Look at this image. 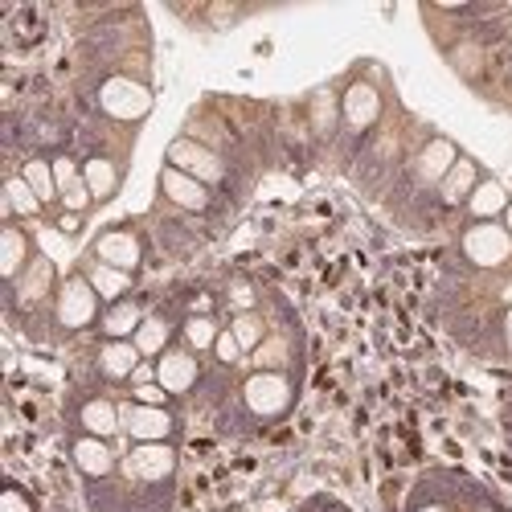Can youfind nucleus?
<instances>
[{
    "label": "nucleus",
    "instance_id": "28",
    "mask_svg": "<svg viewBox=\"0 0 512 512\" xmlns=\"http://www.w3.org/2000/svg\"><path fill=\"white\" fill-rule=\"evenodd\" d=\"M508 201H512V189H508L500 177L484 173V181L472 189V197H467L459 222H500L504 209H508Z\"/></svg>",
    "mask_w": 512,
    "mask_h": 512
},
{
    "label": "nucleus",
    "instance_id": "2",
    "mask_svg": "<svg viewBox=\"0 0 512 512\" xmlns=\"http://www.w3.org/2000/svg\"><path fill=\"white\" fill-rule=\"evenodd\" d=\"M304 398V377L291 373H263V369H246V377L238 381V390L230 394V402L209 414L213 435L218 439H259L271 435L295 414Z\"/></svg>",
    "mask_w": 512,
    "mask_h": 512
},
{
    "label": "nucleus",
    "instance_id": "19",
    "mask_svg": "<svg viewBox=\"0 0 512 512\" xmlns=\"http://www.w3.org/2000/svg\"><path fill=\"white\" fill-rule=\"evenodd\" d=\"M484 173L488 168L472 156V152H463L455 164H451V173L443 177V185L435 189V201H431V218H435V230H443V226H459V218H463V205H467V197H472V189L484 181Z\"/></svg>",
    "mask_w": 512,
    "mask_h": 512
},
{
    "label": "nucleus",
    "instance_id": "29",
    "mask_svg": "<svg viewBox=\"0 0 512 512\" xmlns=\"http://www.w3.org/2000/svg\"><path fill=\"white\" fill-rule=\"evenodd\" d=\"M218 295H222V320L238 312H254L263 304V279L250 271H226L218 283Z\"/></svg>",
    "mask_w": 512,
    "mask_h": 512
},
{
    "label": "nucleus",
    "instance_id": "25",
    "mask_svg": "<svg viewBox=\"0 0 512 512\" xmlns=\"http://www.w3.org/2000/svg\"><path fill=\"white\" fill-rule=\"evenodd\" d=\"M152 304H156V295H148V291H136V295H127V300H119V304H107L103 316H99L95 336L99 340H132Z\"/></svg>",
    "mask_w": 512,
    "mask_h": 512
},
{
    "label": "nucleus",
    "instance_id": "1",
    "mask_svg": "<svg viewBox=\"0 0 512 512\" xmlns=\"http://www.w3.org/2000/svg\"><path fill=\"white\" fill-rule=\"evenodd\" d=\"M181 488L177 443H132L119 472L103 484L82 488L87 512H173Z\"/></svg>",
    "mask_w": 512,
    "mask_h": 512
},
{
    "label": "nucleus",
    "instance_id": "27",
    "mask_svg": "<svg viewBox=\"0 0 512 512\" xmlns=\"http://www.w3.org/2000/svg\"><path fill=\"white\" fill-rule=\"evenodd\" d=\"M74 267L87 275V283L99 291V300H103V304H119V300H127V295H136V291H140V279H136V275L115 271V267H107V263H95V259H87V254H78V263H74Z\"/></svg>",
    "mask_w": 512,
    "mask_h": 512
},
{
    "label": "nucleus",
    "instance_id": "26",
    "mask_svg": "<svg viewBox=\"0 0 512 512\" xmlns=\"http://www.w3.org/2000/svg\"><path fill=\"white\" fill-rule=\"evenodd\" d=\"M0 222H46V205L37 201V193L17 168H9L5 185H0Z\"/></svg>",
    "mask_w": 512,
    "mask_h": 512
},
{
    "label": "nucleus",
    "instance_id": "18",
    "mask_svg": "<svg viewBox=\"0 0 512 512\" xmlns=\"http://www.w3.org/2000/svg\"><path fill=\"white\" fill-rule=\"evenodd\" d=\"M144 218H148V230H152V242H156V250H164L168 259H177V263L193 259V254H197L205 242H213V238H218L213 230H205L201 222L185 218V213L168 209V205H160V201H152V209L144 213Z\"/></svg>",
    "mask_w": 512,
    "mask_h": 512
},
{
    "label": "nucleus",
    "instance_id": "20",
    "mask_svg": "<svg viewBox=\"0 0 512 512\" xmlns=\"http://www.w3.org/2000/svg\"><path fill=\"white\" fill-rule=\"evenodd\" d=\"M66 459L78 476V488H91L103 484L119 472V443L115 439H95V435H66Z\"/></svg>",
    "mask_w": 512,
    "mask_h": 512
},
{
    "label": "nucleus",
    "instance_id": "34",
    "mask_svg": "<svg viewBox=\"0 0 512 512\" xmlns=\"http://www.w3.org/2000/svg\"><path fill=\"white\" fill-rule=\"evenodd\" d=\"M0 512H41L37 508V496L21 484V480H5V492H0Z\"/></svg>",
    "mask_w": 512,
    "mask_h": 512
},
{
    "label": "nucleus",
    "instance_id": "23",
    "mask_svg": "<svg viewBox=\"0 0 512 512\" xmlns=\"http://www.w3.org/2000/svg\"><path fill=\"white\" fill-rule=\"evenodd\" d=\"M304 123L316 148H336L340 140V99H336V82H324L304 99Z\"/></svg>",
    "mask_w": 512,
    "mask_h": 512
},
{
    "label": "nucleus",
    "instance_id": "30",
    "mask_svg": "<svg viewBox=\"0 0 512 512\" xmlns=\"http://www.w3.org/2000/svg\"><path fill=\"white\" fill-rule=\"evenodd\" d=\"M17 173L29 181V189L37 193V201H41V205H46V213H50V209H58V177H54L50 152H29V156L21 160Z\"/></svg>",
    "mask_w": 512,
    "mask_h": 512
},
{
    "label": "nucleus",
    "instance_id": "35",
    "mask_svg": "<svg viewBox=\"0 0 512 512\" xmlns=\"http://www.w3.org/2000/svg\"><path fill=\"white\" fill-rule=\"evenodd\" d=\"M46 226L50 230H58L62 238H82V234H87V226H91V218H82V213H70V209H50L46 213Z\"/></svg>",
    "mask_w": 512,
    "mask_h": 512
},
{
    "label": "nucleus",
    "instance_id": "21",
    "mask_svg": "<svg viewBox=\"0 0 512 512\" xmlns=\"http://www.w3.org/2000/svg\"><path fill=\"white\" fill-rule=\"evenodd\" d=\"M181 320H185V312L177 308V300H173L168 291H160L156 304H152L148 316H144V324H140V332L132 336V345L140 349V357H144V361H160L168 349L177 345Z\"/></svg>",
    "mask_w": 512,
    "mask_h": 512
},
{
    "label": "nucleus",
    "instance_id": "12",
    "mask_svg": "<svg viewBox=\"0 0 512 512\" xmlns=\"http://www.w3.org/2000/svg\"><path fill=\"white\" fill-rule=\"evenodd\" d=\"M156 201L168 205V209H177V213H185V218H193V222H201L213 234H222L234 222V213H238L230 201H222L213 189H205L201 181H193L189 173H181V168H168V164H160V173H156Z\"/></svg>",
    "mask_w": 512,
    "mask_h": 512
},
{
    "label": "nucleus",
    "instance_id": "7",
    "mask_svg": "<svg viewBox=\"0 0 512 512\" xmlns=\"http://www.w3.org/2000/svg\"><path fill=\"white\" fill-rule=\"evenodd\" d=\"M58 287H62V271L46 250L29 263V271L17 283H5L0 291V304H5V324L25 336L29 345H50V320H54V304H58Z\"/></svg>",
    "mask_w": 512,
    "mask_h": 512
},
{
    "label": "nucleus",
    "instance_id": "10",
    "mask_svg": "<svg viewBox=\"0 0 512 512\" xmlns=\"http://www.w3.org/2000/svg\"><path fill=\"white\" fill-rule=\"evenodd\" d=\"M160 164H168V168H181V173H189L193 181H201L205 189H213L222 201H230L234 209H242L246 201H250V193H254V173H246V168H238V164H230L226 156H218L213 148H205L201 140H193V136H185V132H177L173 140H168V148H164V160Z\"/></svg>",
    "mask_w": 512,
    "mask_h": 512
},
{
    "label": "nucleus",
    "instance_id": "14",
    "mask_svg": "<svg viewBox=\"0 0 512 512\" xmlns=\"http://www.w3.org/2000/svg\"><path fill=\"white\" fill-rule=\"evenodd\" d=\"M103 308L107 304L87 283V275L78 267H70L62 275V287H58V304H54V320H50V345H74V340L95 336Z\"/></svg>",
    "mask_w": 512,
    "mask_h": 512
},
{
    "label": "nucleus",
    "instance_id": "17",
    "mask_svg": "<svg viewBox=\"0 0 512 512\" xmlns=\"http://www.w3.org/2000/svg\"><path fill=\"white\" fill-rule=\"evenodd\" d=\"M119 422L132 443H185L189 431V406H140L119 394Z\"/></svg>",
    "mask_w": 512,
    "mask_h": 512
},
{
    "label": "nucleus",
    "instance_id": "9",
    "mask_svg": "<svg viewBox=\"0 0 512 512\" xmlns=\"http://www.w3.org/2000/svg\"><path fill=\"white\" fill-rule=\"evenodd\" d=\"M443 271L504 283L512 279V234L500 222H459L443 254Z\"/></svg>",
    "mask_w": 512,
    "mask_h": 512
},
{
    "label": "nucleus",
    "instance_id": "33",
    "mask_svg": "<svg viewBox=\"0 0 512 512\" xmlns=\"http://www.w3.org/2000/svg\"><path fill=\"white\" fill-rule=\"evenodd\" d=\"M226 328L238 336V345H242V353H246V361H250V353L267 340L271 320H267V312H263V308H254V312H238V316H230V320H226Z\"/></svg>",
    "mask_w": 512,
    "mask_h": 512
},
{
    "label": "nucleus",
    "instance_id": "22",
    "mask_svg": "<svg viewBox=\"0 0 512 512\" xmlns=\"http://www.w3.org/2000/svg\"><path fill=\"white\" fill-rule=\"evenodd\" d=\"M201 373H205V357H197V353H189L185 345H173L160 361H156V381L160 386L173 394L181 406H189L193 410V398H197V390H201Z\"/></svg>",
    "mask_w": 512,
    "mask_h": 512
},
{
    "label": "nucleus",
    "instance_id": "8",
    "mask_svg": "<svg viewBox=\"0 0 512 512\" xmlns=\"http://www.w3.org/2000/svg\"><path fill=\"white\" fill-rule=\"evenodd\" d=\"M271 320V332L259 349L250 353V369H263V373H291V377H304L308 381V328L304 316L295 308L287 295L263 279V304H259Z\"/></svg>",
    "mask_w": 512,
    "mask_h": 512
},
{
    "label": "nucleus",
    "instance_id": "41",
    "mask_svg": "<svg viewBox=\"0 0 512 512\" xmlns=\"http://www.w3.org/2000/svg\"><path fill=\"white\" fill-rule=\"evenodd\" d=\"M504 443H508V451H512V435H504Z\"/></svg>",
    "mask_w": 512,
    "mask_h": 512
},
{
    "label": "nucleus",
    "instance_id": "37",
    "mask_svg": "<svg viewBox=\"0 0 512 512\" xmlns=\"http://www.w3.org/2000/svg\"><path fill=\"white\" fill-rule=\"evenodd\" d=\"M127 398L140 402V406H181L173 394L160 386V381H148V386H132V390H127Z\"/></svg>",
    "mask_w": 512,
    "mask_h": 512
},
{
    "label": "nucleus",
    "instance_id": "5",
    "mask_svg": "<svg viewBox=\"0 0 512 512\" xmlns=\"http://www.w3.org/2000/svg\"><path fill=\"white\" fill-rule=\"evenodd\" d=\"M431 123H422L418 115H410L402 103L386 115V123L365 140V148L353 156V164L345 168V177L373 201L386 197V189L394 185V177L402 173V164L414 156V148L426 140Z\"/></svg>",
    "mask_w": 512,
    "mask_h": 512
},
{
    "label": "nucleus",
    "instance_id": "38",
    "mask_svg": "<svg viewBox=\"0 0 512 512\" xmlns=\"http://www.w3.org/2000/svg\"><path fill=\"white\" fill-rule=\"evenodd\" d=\"M295 512H353V508L332 492H312V496H304L300 504H295Z\"/></svg>",
    "mask_w": 512,
    "mask_h": 512
},
{
    "label": "nucleus",
    "instance_id": "32",
    "mask_svg": "<svg viewBox=\"0 0 512 512\" xmlns=\"http://www.w3.org/2000/svg\"><path fill=\"white\" fill-rule=\"evenodd\" d=\"M480 361H488V365H512V300L500 304V312H496V320L488 328Z\"/></svg>",
    "mask_w": 512,
    "mask_h": 512
},
{
    "label": "nucleus",
    "instance_id": "11",
    "mask_svg": "<svg viewBox=\"0 0 512 512\" xmlns=\"http://www.w3.org/2000/svg\"><path fill=\"white\" fill-rule=\"evenodd\" d=\"M82 254L95 263H107L115 271H127L144 279L152 254H156V242H152V230H148V218H119V222H107L91 234V242L82 246Z\"/></svg>",
    "mask_w": 512,
    "mask_h": 512
},
{
    "label": "nucleus",
    "instance_id": "4",
    "mask_svg": "<svg viewBox=\"0 0 512 512\" xmlns=\"http://www.w3.org/2000/svg\"><path fill=\"white\" fill-rule=\"evenodd\" d=\"M336 99H340V140H336L332 156L340 164V173H345L353 156L365 148V140L398 107V91H394L386 66L373 58H361L336 78Z\"/></svg>",
    "mask_w": 512,
    "mask_h": 512
},
{
    "label": "nucleus",
    "instance_id": "3",
    "mask_svg": "<svg viewBox=\"0 0 512 512\" xmlns=\"http://www.w3.org/2000/svg\"><path fill=\"white\" fill-rule=\"evenodd\" d=\"M459 156H463V148L447 132H439V127L426 132V140L414 148V156L402 164V173L394 177L386 197H381L386 213L402 230H410V234H431L435 230L431 201H435V189L443 185V177L451 173V164Z\"/></svg>",
    "mask_w": 512,
    "mask_h": 512
},
{
    "label": "nucleus",
    "instance_id": "31",
    "mask_svg": "<svg viewBox=\"0 0 512 512\" xmlns=\"http://www.w3.org/2000/svg\"><path fill=\"white\" fill-rule=\"evenodd\" d=\"M226 320L222 316H185L181 320V336H177V345H185L189 353L197 357H209L213 345H218V336H222Z\"/></svg>",
    "mask_w": 512,
    "mask_h": 512
},
{
    "label": "nucleus",
    "instance_id": "39",
    "mask_svg": "<svg viewBox=\"0 0 512 512\" xmlns=\"http://www.w3.org/2000/svg\"><path fill=\"white\" fill-rule=\"evenodd\" d=\"M500 426H504V435H512V390L500 402Z\"/></svg>",
    "mask_w": 512,
    "mask_h": 512
},
{
    "label": "nucleus",
    "instance_id": "15",
    "mask_svg": "<svg viewBox=\"0 0 512 512\" xmlns=\"http://www.w3.org/2000/svg\"><path fill=\"white\" fill-rule=\"evenodd\" d=\"M476 480L480 476L463 472V467H447V463L422 467L406 492L402 512H467Z\"/></svg>",
    "mask_w": 512,
    "mask_h": 512
},
{
    "label": "nucleus",
    "instance_id": "13",
    "mask_svg": "<svg viewBox=\"0 0 512 512\" xmlns=\"http://www.w3.org/2000/svg\"><path fill=\"white\" fill-rule=\"evenodd\" d=\"M62 431L66 435H95V439H119V394L95 386V381L70 377L66 398H62Z\"/></svg>",
    "mask_w": 512,
    "mask_h": 512
},
{
    "label": "nucleus",
    "instance_id": "6",
    "mask_svg": "<svg viewBox=\"0 0 512 512\" xmlns=\"http://www.w3.org/2000/svg\"><path fill=\"white\" fill-rule=\"evenodd\" d=\"M82 95V111L87 119L123 127V132H136L148 123L156 95H152V78L144 74H127V70H87L78 82Z\"/></svg>",
    "mask_w": 512,
    "mask_h": 512
},
{
    "label": "nucleus",
    "instance_id": "16",
    "mask_svg": "<svg viewBox=\"0 0 512 512\" xmlns=\"http://www.w3.org/2000/svg\"><path fill=\"white\" fill-rule=\"evenodd\" d=\"M140 365H144V357H140V349L132 345V340H99V336H91L87 361H82L78 369H70V377L95 381V386H103L111 394H127V386H132V377H136Z\"/></svg>",
    "mask_w": 512,
    "mask_h": 512
},
{
    "label": "nucleus",
    "instance_id": "24",
    "mask_svg": "<svg viewBox=\"0 0 512 512\" xmlns=\"http://www.w3.org/2000/svg\"><path fill=\"white\" fill-rule=\"evenodd\" d=\"M37 254L41 246L25 222H0V283H17Z\"/></svg>",
    "mask_w": 512,
    "mask_h": 512
},
{
    "label": "nucleus",
    "instance_id": "36",
    "mask_svg": "<svg viewBox=\"0 0 512 512\" xmlns=\"http://www.w3.org/2000/svg\"><path fill=\"white\" fill-rule=\"evenodd\" d=\"M467 512H512V504H508L488 480H476V488H472V504H467Z\"/></svg>",
    "mask_w": 512,
    "mask_h": 512
},
{
    "label": "nucleus",
    "instance_id": "40",
    "mask_svg": "<svg viewBox=\"0 0 512 512\" xmlns=\"http://www.w3.org/2000/svg\"><path fill=\"white\" fill-rule=\"evenodd\" d=\"M500 226L512 234V201H508V209H504V218H500Z\"/></svg>",
    "mask_w": 512,
    "mask_h": 512
}]
</instances>
